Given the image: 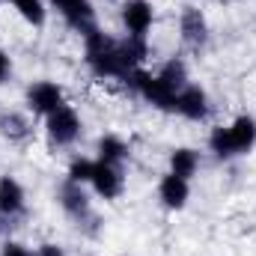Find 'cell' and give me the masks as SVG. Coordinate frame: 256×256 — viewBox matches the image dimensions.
<instances>
[{"mask_svg": "<svg viewBox=\"0 0 256 256\" xmlns=\"http://www.w3.org/2000/svg\"><path fill=\"white\" fill-rule=\"evenodd\" d=\"M84 60L90 66V72L96 78H116V80H126L128 74L134 72L126 60V51H122V42L108 36L104 30H90L84 36Z\"/></svg>", "mask_w": 256, "mask_h": 256, "instance_id": "6da1fadb", "label": "cell"}, {"mask_svg": "<svg viewBox=\"0 0 256 256\" xmlns=\"http://www.w3.org/2000/svg\"><path fill=\"white\" fill-rule=\"evenodd\" d=\"M57 202H60V208L66 212V218H68L78 230H84V232H90V236L98 232V214H96V208H92V200H90V194H86V185H78V182H72V179L60 182V188H57Z\"/></svg>", "mask_w": 256, "mask_h": 256, "instance_id": "7a4b0ae2", "label": "cell"}, {"mask_svg": "<svg viewBox=\"0 0 256 256\" xmlns=\"http://www.w3.org/2000/svg\"><path fill=\"white\" fill-rule=\"evenodd\" d=\"M126 84L143 98V102H149L152 108H158V110H173V114H176V96H179V92H173L158 74L143 72V68H134L126 78Z\"/></svg>", "mask_w": 256, "mask_h": 256, "instance_id": "3957f363", "label": "cell"}, {"mask_svg": "<svg viewBox=\"0 0 256 256\" xmlns=\"http://www.w3.org/2000/svg\"><path fill=\"white\" fill-rule=\"evenodd\" d=\"M45 134L51 146H72L84 134V120L72 104H63L45 116Z\"/></svg>", "mask_w": 256, "mask_h": 256, "instance_id": "277c9868", "label": "cell"}, {"mask_svg": "<svg viewBox=\"0 0 256 256\" xmlns=\"http://www.w3.org/2000/svg\"><path fill=\"white\" fill-rule=\"evenodd\" d=\"M24 104L36 116H48L66 104V92L57 80H33L24 92Z\"/></svg>", "mask_w": 256, "mask_h": 256, "instance_id": "5b68a950", "label": "cell"}, {"mask_svg": "<svg viewBox=\"0 0 256 256\" xmlns=\"http://www.w3.org/2000/svg\"><path fill=\"white\" fill-rule=\"evenodd\" d=\"M179 36H182V45L200 54L206 51L208 45V21H206V12L200 6H185L182 15H179Z\"/></svg>", "mask_w": 256, "mask_h": 256, "instance_id": "8992f818", "label": "cell"}, {"mask_svg": "<svg viewBox=\"0 0 256 256\" xmlns=\"http://www.w3.org/2000/svg\"><path fill=\"white\" fill-rule=\"evenodd\" d=\"M120 18H122V27L128 36L146 39V33L152 30V21H155V6L149 0H126L120 6Z\"/></svg>", "mask_w": 256, "mask_h": 256, "instance_id": "52a82bcc", "label": "cell"}, {"mask_svg": "<svg viewBox=\"0 0 256 256\" xmlns=\"http://www.w3.org/2000/svg\"><path fill=\"white\" fill-rule=\"evenodd\" d=\"M51 6L63 15V21L78 30L80 36H86L90 30H96V9H92V0H51Z\"/></svg>", "mask_w": 256, "mask_h": 256, "instance_id": "ba28073f", "label": "cell"}, {"mask_svg": "<svg viewBox=\"0 0 256 256\" xmlns=\"http://www.w3.org/2000/svg\"><path fill=\"white\" fill-rule=\"evenodd\" d=\"M90 188L96 191V196L102 200H120L122 191H126V176H122V167L116 164H108V161H98L96 158V173H92V182Z\"/></svg>", "mask_w": 256, "mask_h": 256, "instance_id": "9c48e42d", "label": "cell"}, {"mask_svg": "<svg viewBox=\"0 0 256 256\" xmlns=\"http://www.w3.org/2000/svg\"><path fill=\"white\" fill-rule=\"evenodd\" d=\"M176 114L185 116V120H191V122H202V120H208V114H212L208 92H206L200 84H188V86H182L179 96H176Z\"/></svg>", "mask_w": 256, "mask_h": 256, "instance_id": "30bf717a", "label": "cell"}, {"mask_svg": "<svg viewBox=\"0 0 256 256\" xmlns=\"http://www.w3.org/2000/svg\"><path fill=\"white\" fill-rule=\"evenodd\" d=\"M158 200H161L164 208L182 212L188 206V200H191V182L182 179V176H176V173L161 176V182H158Z\"/></svg>", "mask_w": 256, "mask_h": 256, "instance_id": "8fae6325", "label": "cell"}, {"mask_svg": "<svg viewBox=\"0 0 256 256\" xmlns=\"http://www.w3.org/2000/svg\"><path fill=\"white\" fill-rule=\"evenodd\" d=\"M27 212V194H24V185L15 179V176H0V214L18 220L21 214Z\"/></svg>", "mask_w": 256, "mask_h": 256, "instance_id": "7c38bea8", "label": "cell"}, {"mask_svg": "<svg viewBox=\"0 0 256 256\" xmlns=\"http://www.w3.org/2000/svg\"><path fill=\"white\" fill-rule=\"evenodd\" d=\"M226 128H230V140H232L236 158L254 152V146H256V120L250 116V114H238Z\"/></svg>", "mask_w": 256, "mask_h": 256, "instance_id": "4fadbf2b", "label": "cell"}, {"mask_svg": "<svg viewBox=\"0 0 256 256\" xmlns=\"http://www.w3.org/2000/svg\"><path fill=\"white\" fill-rule=\"evenodd\" d=\"M30 120L18 110H9V108H0V134L9 140V143H24L30 137Z\"/></svg>", "mask_w": 256, "mask_h": 256, "instance_id": "5bb4252c", "label": "cell"}, {"mask_svg": "<svg viewBox=\"0 0 256 256\" xmlns=\"http://www.w3.org/2000/svg\"><path fill=\"white\" fill-rule=\"evenodd\" d=\"M96 152H98V161H108V164H116V167H122L131 158V146L120 134H102Z\"/></svg>", "mask_w": 256, "mask_h": 256, "instance_id": "9a60e30c", "label": "cell"}, {"mask_svg": "<svg viewBox=\"0 0 256 256\" xmlns=\"http://www.w3.org/2000/svg\"><path fill=\"white\" fill-rule=\"evenodd\" d=\"M196 170H200V152L196 149H191V146H176L170 152V173H176V176H182V179L191 182L194 176H196Z\"/></svg>", "mask_w": 256, "mask_h": 256, "instance_id": "2e32d148", "label": "cell"}, {"mask_svg": "<svg viewBox=\"0 0 256 256\" xmlns=\"http://www.w3.org/2000/svg\"><path fill=\"white\" fill-rule=\"evenodd\" d=\"M9 6L30 24V27H45V21H48V6H45V0H9Z\"/></svg>", "mask_w": 256, "mask_h": 256, "instance_id": "e0dca14e", "label": "cell"}, {"mask_svg": "<svg viewBox=\"0 0 256 256\" xmlns=\"http://www.w3.org/2000/svg\"><path fill=\"white\" fill-rule=\"evenodd\" d=\"M173 92H179L182 86H188L191 84V78H188V66H185V60H179V57H173V60H167V63L161 66L158 72H155Z\"/></svg>", "mask_w": 256, "mask_h": 256, "instance_id": "ac0fdd59", "label": "cell"}, {"mask_svg": "<svg viewBox=\"0 0 256 256\" xmlns=\"http://www.w3.org/2000/svg\"><path fill=\"white\" fill-rule=\"evenodd\" d=\"M208 149L214 152V158H220V161H230V158H236V152H232V140H230V128L226 126H214L208 131Z\"/></svg>", "mask_w": 256, "mask_h": 256, "instance_id": "d6986e66", "label": "cell"}, {"mask_svg": "<svg viewBox=\"0 0 256 256\" xmlns=\"http://www.w3.org/2000/svg\"><path fill=\"white\" fill-rule=\"evenodd\" d=\"M92 173H96V161L92 158H72L66 179H72L78 185H90L92 182Z\"/></svg>", "mask_w": 256, "mask_h": 256, "instance_id": "ffe728a7", "label": "cell"}, {"mask_svg": "<svg viewBox=\"0 0 256 256\" xmlns=\"http://www.w3.org/2000/svg\"><path fill=\"white\" fill-rule=\"evenodd\" d=\"M0 256H33V250L30 248H24L21 242H3V248H0Z\"/></svg>", "mask_w": 256, "mask_h": 256, "instance_id": "44dd1931", "label": "cell"}, {"mask_svg": "<svg viewBox=\"0 0 256 256\" xmlns=\"http://www.w3.org/2000/svg\"><path fill=\"white\" fill-rule=\"evenodd\" d=\"M33 256H66V250L60 244H54V242H45V244H39L33 250Z\"/></svg>", "mask_w": 256, "mask_h": 256, "instance_id": "7402d4cb", "label": "cell"}, {"mask_svg": "<svg viewBox=\"0 0 256 256\" xmlns=\"http://www.w3.org/2000/svg\"><path fill=\"white\" fill-rule=\"evenodd\" d=\"M12 78V57L0 48V84H6Z\"/></svg>", "mask_w": 256, "mask_h": 256, "instance_id": "603a6c76", "label": "cell"}, {"mask_svg": "<svg viewBox=\"0 0 256 256\" xmlns=\"http://www.w3.org/2000/svg\"><path fill=\"white\" fill-rule=\"evenodd\" d=\"M12 226H15V220H12V218H6V214H0V236H9V232H12Z\"/></svg>", "mask_w": 256, "mask_h": 256, "instance_id": "cb8c5ba5", "label": "cell"}]
</instances>
